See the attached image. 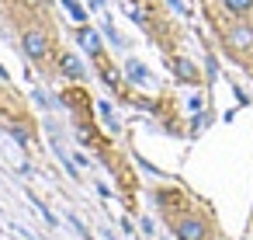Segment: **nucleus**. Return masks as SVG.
<instances>
[{"label": "nucleus", "instance_id": "nucleus-2", "mask_svg": "<svg viewBox=\"0 0 253 240\" xmlns=\"http://www.w3.org/2000/svg\"><path fill=\"white\" fill-rule=\"evenodd\" d=\"M173 237L177 240H211V226L198 212H184L173 219Z\"/></svg>", "mask_w": 253, "mask_h": 240}, {"label": "nucleus", "instance_id": "nucleus-13", "mask_svg": "<svg viewBox=\"0 0 253 240\" xmlns=\"http://www.w3.org/2000/svg\"><path fill=\"white\" fill-rule=\"evenodd\" d=\"M70 223H73V226H77V233H80V237H84V240H94V237H90V230H87V226H84V223H80V219H77V212H70Z\"/></svg>", "mask_w": 253, "mask_h": 240}, {"label": "nucleus", "instance_id": "nucleus-10", "mask_svg": "<svg viewBox=\"0 0 253 240\" xmlns=\"http://www.w3.org/2000/svg\"><path fill=\"white\" fill-rule=\"evenodd\" d=\"M125 77H128V80H135V84H149V80H153L139 60H128V63H125Z\"/></svg>", "mask_w": 253, "mask_h": 240}, {"label": "nucleus", "instance_id": "nucleus-6", "mask_svg": "<svg viewBox=\"0 0 253 240\" xmlns=\"http://www.w3.org/2000/svg\"><path fill=\"white\" fill-rule=\"evenodd\" d=\"M173 77L184 80V84H201V70H198L191 60H184V56L173 60Z\"/></svg>", "mask_w": 253, "mask_h": 240}, {"label": "nucleus", "instance_id": "nucleus-15", "mask_svg": "<svg viewBox=\"0 0 253 240\" xmlns=\"http://www.w3.org/2000/svg\"><path fill=\"white\" fill-rule=\"evenodd\" d=\"M97 112H101L104 119H115V115H111V105H108V101H97Z\"/></svg>", "mask_w": 253, "mask_h": 240}, {"label": "nucleus", "instance_id": "nucleus-14", "mask_svg": "<svg viewBox=\"0 0 253 240\" xmlns=\"http://www.w3.org/2000/svg\"><path fill=\"white\" fill-rule=\"evenodd\" d=\"M104 35H108V39H111V46H118V49H122V46H125V39H122V35H118V32H115V28H111V25H104Z\"/></svg>", "mask_w": 253, "mask_h": 240}, {"label": "nucleus", "instance_id": "nucleus-12", "mask_svg": "<svg viewBox=\"0 0 253 240\" xmlns=\"http://www.w3.org/2000/svg\"><path fill=\"white\" fill-rule=\"evenodd\" d=\"M63 7L70 11V18H73L77 25H87V7H84V4H77V0H63Z\"/></svg>", "mask_w": 253, "mask_h": 240}, {"label": "nucleus", "instance_id": "nucleus-5", "mask_svg": "<svg viewBox=\"0 0 253 240\" xmlns=\"http://www.w3.org/2000/svg\"><path fill=\"white\" fill-rule=\"evenodd\" d=\"M77 42H80V49H84L90 60H101V56H104V49H101V35H97L90 25H77Z\"/></svg>", "mask_w": 253, "mask_h": 240}, {"label": "nucleus", "instance_id": "nucleus-16", "mask_svg": "<svg viewBox=\"0 0 253 240\" xmlns=\"http://www.w3.org/2000/svg\"><path fill=\"white\" fill-rule=\"evenodd\" d=\"M170 7H173V11H180V14H187V7L180 4V0H170Z\"/></svg>", "mask_w": 253, "mask_h": 240}, {"label": "nucleus", "instance_id": "nucleus-8", "mask_svg": "<svg viewBox=\"0 0 253 240\" xmlns=\"http://www.w3.org/2000/svg\"><path fill=\"white\" fill-rule=\"evenodd\" d=\"M94 63H97V77H101V84L115 91V87H118V73H115V66H111L104 56H101V60H94Z\"/></svg>", "mask_w": 253, "mask_h": 240}, {"label": "nucleus", "instance_id": "nucleus-7", "mask_svg": "<svg viewBox=\"0 0 253 240\" xmlns=\"http://www.w3.org/2000/svg\"><path fill=\"white\" fill-rule=\"evenodd\" d=\"M218 4H222V11L232 14V18H246V14L253 11V0H218Z\"/></svg>", "mask_w": 253, "mask_h": 240}, {"label": "nucleus", "instance_id": "nucleus-4", "mask_svg": "<svg viewBox=\"0 0 253 240\" xmlns=\"http://www.w3.org/2000/svg\"><path fill=\"white\" fill-rule=\"evenodd\" d=\"M56 66H59V73H63L66 80H73V84L87 80V66H84V60H80L77 53H59Z\"/></svg>", "mask_w": 253, "mask_h": 240}, {"label": "nucleus", "instance_id": "nucleus-11", "mask_svg": "<svg viewBox=\"0 0 253 240\" xmlns=\"http://www.w3.org/2000/svg\"><path fill=\"white\" fill-rule=\"evenodd\" d=\"M32 98H35V105H39V108H49V112H56V108H63V101H59L56 94H45V91H35Z\"/></svg>", "mask_w": 253, "mask_h": 240}, {"label": "nucleus", "instance_id": "nucleus-9", "mask_svg": "<svg viewBox=\"0 0 253 240\" xmlns=\"http://www.w3.org/2000/svg\"><path fill=\"white\" fill-rule=\"evenodd\" d=\"M7 136H11L18 146H32V129H28L25 122H11V125H7Z\"/></svg>", "mask_w": 253, "mask_h": 240}, {"label": "nucleus", "instance_id": "nucleus-3", "mask_svg": "<svg viewBox=\"0 0 253 240\" xmlns=\"http://www.w3.org/2000/svg\"><path fill=\"white\" fill-rule=\"evenodd\" d=\"M222 39H225V49H232V53H253V25H246V21L225 28Z\"/></svg>", "mask_w": 253, "mask_h": 240}, {"label": "nucleus", "instance_id": "nucleus-1", "mask_svg": "<svg viewBox=\"0 0 253 240\" xmlns=\"http://www.w3.org/2000/svg\"><path fill=\"white\" fill-rule=\"evenodd\" d=\"M21 53L32 60V63H45L49 56H52V42H49V35L42 32V28H25L21 32Z\"/></svg>", "mask_w": 253, "mask_h": 240}]
</instances>
